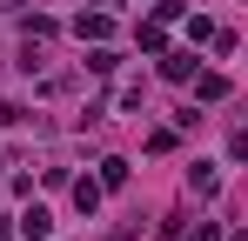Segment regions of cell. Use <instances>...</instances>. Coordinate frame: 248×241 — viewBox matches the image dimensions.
Here are the masks:
<instances>
[{
	"mask_svg": "<svg viewBox=\"0 0 248 241\" xmlns=\"http://www.w3.org/2000/svg\"><path fill=\"white\" fill-rule=\"evenodd\" d=\"M74 34H81V40H108V14H81Z\"/></svg>",
	"mask_w": 248,
	"mask_h": 241,
	"instance_id": "1",
	"label": "cell"
},
{
	"mask_svg": "<svg viewBox=\"0 0 248 241\" xmlns=\"http://www.w3.org/2000/svg\"><path fill=\"white\" fill-rule=\"evenodd\" d=\"M161 74H168V80H188V74H195V54H168Z\"/></svg>",
	"mask_w": 248,
	"mask_h": 241,
	"instance_id": "2",
	"label": "cell"
},
{
	"mask_svg": "<svg viewBox=\"0 0 248 241\" xmlns=\"http://www.w3.org/2000/svg\"><path fill=\"white\" fill-rule=\"evenodd\" d=\"M101 188H127V161H101Z\"/></svg>",
	"mask_w": 248,
	"mask_h": 241,
	"instance_id": "3",
	"label": "cell"
}]
</instances>
